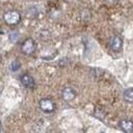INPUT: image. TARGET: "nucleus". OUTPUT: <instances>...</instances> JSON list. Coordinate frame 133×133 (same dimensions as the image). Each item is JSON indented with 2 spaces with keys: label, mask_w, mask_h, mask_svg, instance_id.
I'll list each match as a JSON object with an SVG mask.
<instances>
[{
  "label": "nucleus",
  "mask_w": 133,
  "mask_h": 133,
  "mask_svg": "<svg viewBox=\"0 0 133 133\" xmlns=\"http://www.w3.org/2000/svg\"><path fill=\"white\" fill-rule=\"evenodd\" d=\"M123 46V41L119 36H115L112 39L110 42V47L112 50L115 52H120Z\"/></svg>",
  "instance_id": "7"
},
{
  "label": "nucleus",
  "mask_w": 133,
  "mask_h": 133,
  "mask_svg": "<svg viewBox=\"0 0 133 133\" xmlns=\"http://www.w3.org/2000/svg\"><path fill=\"white\" fill-rule=\"evenodd\" d=\"M21 66L22 64L20 61L15 59V60H13L9 66V69L12 72H16L17 71H18L21 68Z\"/></svg>",
  "instance_id": "9"
},
{
  "label": "nucleus",
  "mask_w": 133,
  "mask_h": 133,
  "mask_svg": "<svg viewBox=\"0 0 133 133\" xmlns=\"http://www.w3.org/2000/svg\"><path fill=\"white\" fill-rule=\"evenodd\" d=\"M76 96V93L71 87H66L62 91V98L66 101H71Z\"/></svg>",
  "instance_id": "6"
},
{
  "label": "nucleus",
  "mask_w": 133,
  "mask_h": 133,
  "mask_svg": "<svg viewBox=\"0 0 133 133\" xmlns=\"http://www.w3.org/2000/svg\"><path fill=\"white\" fill-rule=\"evenodd\" d=\"M36 45L33 39L28 38L24 41L21 45V50L25 55L30 56L35 52Z\"/></svg>",
  "instance_id": "2"
},
{
  "label": "nucleus",
  "mask_w": 133,
  "mask_h": 133,
  "mask_svg": "<svg viewBox=\"0 0 133 133\" xmlns=\"http://www.w3.org/2000/svg\"><path fill=\"white\" fill-rule=\"evenodd\" d=\"M20 82L23 87L28 89H33L35 87V81L33 77L29 74H24L20 76Z\"/></svg>",
  "instance_id": "4"
},
{
  "label": "nucleus",
  "mask_w": 133,
  "mask_h": 133,
  "mask_svg": "<svg viewBox=\"0 0 133 133\" xmlns=\"http://www.w3.org/2000/svg\"><path fill=\"white\" fill-rule=\"evenodd\" d=\"M39 108L42 111L47 114L54 112L56 109V104L50 98H42L39 102Z\"/></svg>",
  "instance_id": "1"
},
{
  "label": "nucleus",
  "mask_w": 133,
  "mask_h": 133,
  "mask_svg": "<svg viewBox=\"0 0 133 133\" xmlns=\"http://www.w3.org/2000/svg\"><path fill=\"white\" fill-rule=\"evenodd\" d=\"M123 99L129 103H133V88H129L123 92Z\"/></svg>",
  "instance_id": "8"
},
{
  "label": "nucleus",
  "mask_w": 133,
  "mask_h": 133,
  "mask_svg": "<svg viewBox=\"0 0 133 133\" xmlns=\"http://www.w3.org/2000/svg\"><path fill=\"white\" fill-rule=\"evenodd\" d=\"M4 20L8 25H14L19 23L21 20V16L18 12L9 11L4 14Z\"/></svg>",
  "instance_id": "3"
},
{
  "label": "nucleus",
  "mask_w": 133,
  "mask_h": 133,
  "mask_svg": "<svg viewBox=\"0 0 133 133\" xmlns=\"http://www.w3.org/2000/svg\"><path fill=\"white\" fill-rule=\"evenodd\" d=\"M118 126L122 131L124 132L130 133L133 132V122L130 120H122L119 122Z\"/></svg>",
  "instance_id": "5"
}]
</instances>
